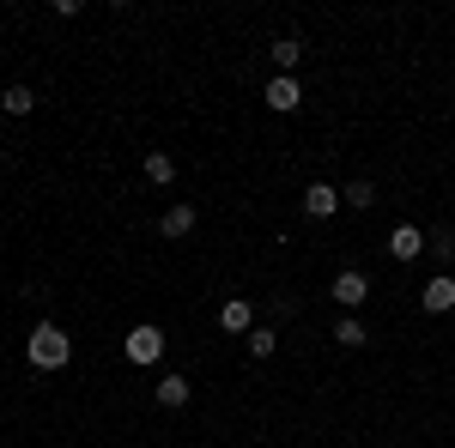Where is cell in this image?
Returning a JSON list of instances; mask_svg holds the SVG:
<instances>
[{
  "label": "cell",
  "mask_w": 455,
  "mask_h": 448,
  "mask_svg": "<svg viewBox=\"0 0 455 448\" xmlns=\"http://www.w3.org/2000/svg\"><path fill=\"white\" fill-rule=\"evenodd\" d=\"M0 109L19 122V115H31V109H36V91H31V85H6V91H0Z\"/></svg>",
  "instance_id": "cell-10"
},
{
  "label": "cell",
  "mask_w": 455,
  "mask_h": 448,
  "mask_svg": "<svg viewBox=\"0 0 455 448\" xmlns=\"http://www.w3.org/2000/svg\"><path fill=\"white\" fill-rule=\"evenodd\" d=\"M425 248H431V255L450 267V261H455V231H431V237H425Z\"/></svg>",
  "instance_id": "cell-17"
},
{
  "label": "cell",
  "mask_w": 455,
  "mask_h": 448,
  "mask_svg": "<svg viewBox=\"0 0 455 448\" xmlns=\"http://www.w3.org/2000/svg\"><path fill=\"white\" fill-rule=\"evenodd\" d=\"M243 345H249V358H274V351H280V334H274V327H249Z\"/></svg>",
  "instance_id": "cell-15"
},
{
  "label": "cell",
  "mask_w": 455,
  "mask_h": 448,
  "mask_svg": "<svg viewBox=\"0 0 455 448\" xmlns=\"http://www.w3.org/2000/svg\"><path fill=\"white\" fill-rule=\"evenodd\" d=\"M267 55H274V67L291 79V67L304 61V43H298V36H274V43H267Z\"/></svg>",
  "instance_id": "cell-9"
},
{
  "label": "cell",
  "mask_w": 455,
  "mask_h": 448,
  "mask_svg": "<svg viewBox=\"0 0 455 448\" xmlns=\"http://www.w3.org/2000/svg\"><path fill=\"white\" fill-rule=\"evenodd\" d=\"M158 231H164V237H188V231H195V207H164V218H158Z\"/></svg>",
  "instance_id": "cell-12"
},
{
  "label": "cell",
  "mask_w": 455,
  "mask_h": 448,
  "mask_svg": "<svg viewBox=\"0 0 455 448\" xmlns=\"http://www.w3.org/2000/svg\"><path fill=\"white\" fill-rule=\"evenodd\" d=\"M219 327H225V334H249V327H255V310H249V297H231V303L219 310Z\"/></svg>",
  "instance_id": "cell-8"
},
{
  "label": "cell",
  "mask_w": 455,
  "mask_h": 448,
  "mask_svg": "<svg viewBox=\"0 0 455 448\" xmlns=\"http://www.w3.org/2000/svg\"><path fill=\"white\" fill-rule=\"evenodd\" d=\"M340 207H352V212H371V207H377V188H371V182L358 176V182H347V188H340Z\"/></svg>",
  "instance_id": "cell-13"
},
{
  "label": "cell",
  "mask_w": 455,
  "mask_h": 448,
  "mask_svg": "<svg viewBox=\"0 0 455 448\" xmlns=\"http://www.w3.org/2000/svg\"><path fill=\"white\" fill-rule=\"evenodd\" d=\"M419 303H425V310H431V315L455 310V273H437V279H431V285H425V291H419Z\"/></svg>",
  "instance_id": "cell-6"
},
{
  "label": "cell",
  "mask_w": 455,
  "mask_h": 448,
  "mask_svg": "<svg viewBox=\"0 0 455 448\" xmlns=\"http://www.w3.org/2000/svg\"><path fill=\"white\" fill-rule=\"evenodd\" d=\"M128 358H134V364H158V358H164V327L140 321V327L128 334Z\"/></svg>",
  "instance_id": "cell-3"
},
{
  "label": "cell",
  "mask_w": 455,
  "mask_h": 448,
  "mask_svg": "<svg viewBox=\"0 0 455 448\" xmlns=\"http://www.w3.org/2000/svg\"><path fill=\"white\" fill-rule=\"evenodd\" d=\"M334 340L347 345V351H358V345L371 340V334H364V321H358V315H347V321H340V327H334Z\"/></svg>",
  "instance_id": "cell-16"
},
{
  "label": "cell",
  "mask_w": 455,
  "mask_h": 448,
  "mask_svg": "<svg viewBox=\"0 0 455 448\" xmlns=\"http://www.w3.org/2000/svg\"><path fill=\"white\" fill-rule=\"evenodd\" d=\"M146 182H158V188H171V182H176V158H171V152H146Z\"/></svg>",
  "instance_id": "cell-14"
},
{
  "label": "cell",
  "mask_w": 455,
  "mask_h": 448,
  "mask_svg": "<svg viewBox=\"0 0 455 448\" xmlns=\"http://www.w3.org/2000/svg\"><path fill=\"white\" fill-rule=\"evenodd\" d=\"M388 255H395V261H419L425 255V231L419 224H395V231H388Z\"/></svg>",
  "instance_id": "cell-4"
},
{
  "label": "cell",
  "mask_w": 455,
  "mask_h": 448,
  "mask_svg": "<svg viewBox=\"0 0 455 448\" xmlns=\"http://www.w3.org/2000/svg\"><path fill=\"white\" fill-rule=\"evenodd\" d=\"M328 297H334L340 310H364V297H371V279L358 273V267H347V273H334V285H328Z\"/></svg>",
  "instance_id": "cell-2"
},
{
  "label": "cell",
  "mask_w": 455,
  "mask_h": 448,
  "mask_svg": "<svg viewBox=\"0 0 455 448\" xmlns=\"http://www.w3.org/2000/svg\"><path fill=\"white\" fill-rule=\"evenodd\" d=\"M25 351H31V364H36V370H68L73 340H68V327H55V321H36V327H31V340H25Z\"/></svg>",
  "instance_id": "cell-1"
},
{
  "label": "cell",
  "mask_w": 455,
  "mask_h": 448,
  "mask_svg": "<svg viewBox=\"0 0 455 448\" xmlns=\"http://www.w3.org/2000/svg\"><path fill=\"white\" fill-rule=\"evenodd\" d=\"M261 104H267V109H280V115H291V109L304 104V91H298V79H285V73H280V79H267Z\"/></svg>",
  "instance_id": "cell-5"
},
{
  "label": "cell",
  "mask_w": 455,
  "mask_h": 448,
  "mask_svg": "<svg viewBox=\"0 0 455 448\" xmlns=\"http://www.w3.org/2000/svg\"><path fill=\"white\" fill-rule=\"evenodd\" d=\"M152 394H158V406H171V413H176V406H188V394H195V388H188V376H164Z\"/></svg>",
  "instance_id": "cell-11"
},
{
  "label": "cell",
  "mask_w": 455,
  "mask_h": 448,
  "mask_svg": "<svg viewBox=\"0 0 455 448\" xmlns=\"http://www.w3.org/2000/svg\"><path fill=\"white\" fill-rule=\"evenodd\" d=\"M334 207H340V188H328V182H310V188H304V212H310V218H328Z\"/></svg>",
  "instance_id": "cell-7"
}]
</instances>
